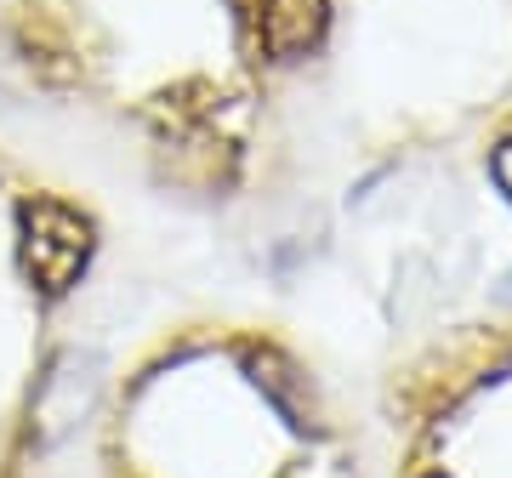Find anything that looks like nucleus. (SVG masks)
I'll use <instances>...</instances> for the list:
<instances>
[{
	"mask_svg": "<svg viewBox=\"0 0 512 478\" xmlns=\"http://www.w3.org/2000/svg\"><path fill=\"white\" fill-rule=\"evenodd\" d=\"M501 302H512V274H507V279H501Z\"/></svg>",
	"mask_w": 512,
	"mask_h": 478,
	"instance_id": "nucleus-4",
	"label": "nucleus"
},
{
	"mask_svg": "<svg viewBox=\"0 0 512 478\" xmlns=\"http://www.w3.org/2000/svg\"><path fill=\"white\" fill-rule=\"evenodd\" d=\"M86 251H92V234H86V222H80L74 205H63V200L29 205V245H23V262H29L35 279H46L52 291H63V285L80 274Z\"/></svg>",
	"mask_w": 512,
	"mask_h": 478,
	"instance_id": "nucleus-1",
	"label": "nucleus"
},
{
	"mask_svg": "<svg viewBox=\"0 0 512 478\" xmlns=\"http://www.w3.org/2000/svg\"><path fill=\"white\" fill-rule=\"evenodd\" d=\"M495 183H501V188L512 194V137H507L501 148H495Z\"/></svg>",
	"mask_w": 512,
	"mask_h": 478,
	"instance_id": "nucleus-3",
	"label": "nucleus"
},
{
	"mask_svg": "<svg viewBox=\"0 0 512 478\" xmlns=\"http://www.w3.org/2000/svg\"><path fill=\"white\" fill-rule=\"evenodd\" d=\"M325 0H262V12H256V35L274 57H302L319 46L325 35Z\"/></svg>",
	"mask_w": 512,
	"mask_h": 478,
	"instance_id": "nucleus-2",
	"label": "nucleus"
}]
</instances>
